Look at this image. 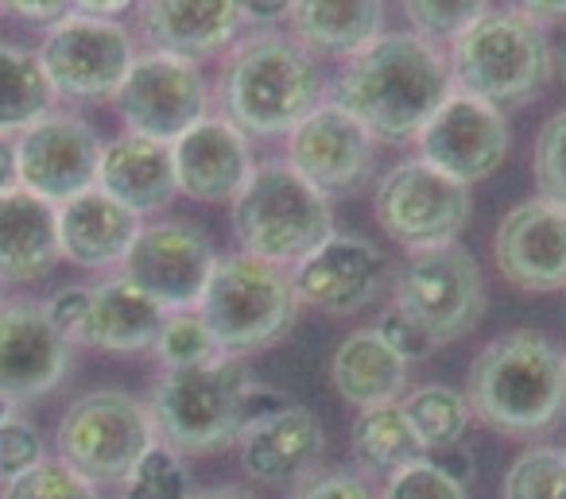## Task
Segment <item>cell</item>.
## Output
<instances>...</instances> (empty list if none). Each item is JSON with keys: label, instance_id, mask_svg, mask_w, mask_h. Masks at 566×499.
I'll return each mask as SVG.
<instances>
[{"label": "cell", "instance_id": "cell-20", "mask_svg": "<svg viewBox=\"0 0 566 499\" xmlns=\"http://www.w3.org/2000/svg\"><path fill=\"white\" fill-rule=\"evenodd\" d=\"M171 163L179 194L218 205L241 194L252 167H256V156H252V140L241 128L210 113L195 128H187L179 140H171Z\"/></svg>", "mask_w": 566, "mask_h": 499}, {"label": "cell", "instance_id": "cell-36", "mask_svg": "<svg viewBox=\"0 0 566 499\" xmlns=\"http://www.w3.org/2000/svg\"><path fill=\"white\" fill-rule=\"evenodd\" d=\"M0 499H102L90 480H82L66 460L48 457L32 473L0 484Z\"/></svg>", "mask_w": 566, "mask_h": 499}, {"label": "cell", "instance_id": "cell-44", "mask_svg": "<svg viewBox=\"0 0 566 499\" xmlns=\"http://www.w3.org/2000/svg\"><path fill=\"white\" fill-rule=\"evenodd\" d=\"M295 0H233L237 17H241L244 32H264V28L287 24V12H292Z\"/></svg>", "mask_w": 566, "mask_h": 499}, {"label": "cell", "instance_id": "cell-1", "mask_svg": "<svg viewBox=\"0 0 566 499\" xmlns=\"http://www.w3.org/2000/svg\"><path fill=\"white\" fill-rule=\"evenodd\" d=\"M454 94L447 51L416 32H385L342 59L326 82V102L369 128L377 144H411Z\"/></svg>", "mask_w": 566, "mask_h": 499}, {"label": "cell", "instance_id": "cell-33", "mask_svg": "<svg viewBox=\"0 0 566 499\" xmlns=\"http://www.w3.org/2000/svg\"><path fill=\"white\" fill-rule=\"evenodd\" d=\"M504 499H566V449L535 445L509 465L501 484Z\"/></svg>", "mask_w": 566, "mask_h": 499}, {"label": "cell", "instance_id": "cell-2", "mask_svg": "<svg viewBox=\"0 0 566 499\" xmlns=\"http://www.w3.org/2000/svg\"><path fill=\"white\" fill-rule=\"evenodd\" d=\"M326 82L323 59L283 28L241 32L221 55L213 105L249 140H280L326 102Z\"/></svg>", "mask_w": 566, "mask_h": 499}, {"label": "cell", "instance_id": "cell-8", "mask_svg": "<svg viewBox=\"0 0 566 499\" xmlns=\"http://www.w3.org/2000/svg\"><path fill=\"white\" fill-rule=\"evenodd\" d=\"M151 445H156V429L148 418V403L120 387H97L78 395L55 429V457L66 460L94 488L125 484Z\"/></svg>", "mask_w": 566, "mask_h": 499}, {"label": "cell", "instance_id": "cell-17", "mask_svg": "<svg viewBox=\"0 0 566 499\" xmlns=\"http://www.w3.org/2000/svg\"><path fill=\"white\" fill-rule=\"evenodd\" d=\"M292 272V287L300 306H315L334 318L373 306L385 287L392 283V264L388 256L365 236L331 233L311 256H303Z\"/></svg>", "mask_w": 566, "mask_h": 499}, {"label": "cell", "instance_id": "cell-34", "mask_svg": "<svg viewBox=\"0 0 566 499\" xmlns=\"http://www.w3.org/2000/svg\"><path fill=\"white\" fill-rule=\"evenodd\" d=\"M120 488H125V499H190V476L179 453L156 442L136 460V468Z\"/></svg>", "mask_w": 566, "mask_h": 499}, {"label": "cell", "instance_id": "cell-16", "mask_svg": "<svg viewBox=\"0 0 566 499\" xmlns=\"http://www.w3.org/2000/svg\"><path fill=\"white\" fill-rule=\"evenodd\" d=\"M102 136L90 120L74 113L51 109L24 132H17V171L20 190L63 205L71 198L97 187V163H102Z\"/></svg>", "mask_w": 566, "mask_h": 499}, {"label": "cell", "instance_id": "cell-7", "mask_svg": "<svg viewBox=\"0 0 566 499\" xmlns=\"http://www.w3.org/2000/svg\"><path fill=\"white\" fill-rule=\"evenodd\" d=\"M210 326L221 357H249L280 341L295 326L300 298L287 267L264 264L249 252L218 256L195 306Z\"/></svg>", "mask_w": 566, "mask_h": 499}, {"label": "cell", "instance_id": "cell-14", "mask_svg": "<svg viewBox=\"0 0 566 499\" xmlns=\"http://www.w3.org/2000/svg\"><path fill=\"white\" fill-rule=\"evenodd\" d=\"M213 264H218V252L195 221L164 217L140 229L120 264V275L171 314L195 310L210 283Z\"/></svg>", "mask_w": 566, "mask_h": 499}, {"label": "cell", "instance_id": "cell-15", "mask_svg": "<svg viewBox=\"0 0 566 499\" xmlns=\"http://www.w3.org/2000/svg\"><path fill=\"white\" fill-rule=\"evenodd\" d=\"M283 163L323 198H342L373 179L377 140L361 120H354L334 102H323L283 136Z\"/></svg>", "mask_w": 566, "mask_h": 499}, {"label": "cell", "instance_id": "cell-51", "mask_svg": "<svg viewBox=\"0 0 566 499\" xmlns=\"http://www.w3.org/2000/svg\"><path fill=\"white\" fill-rule=\"evenodd\" d=\"M563 82H566V55H563Z\"/></svg>", "mask_w": 566, "mask_h": 499}, {"label": "cell", "instance_id": "cell-27", "mask_svg": "<svg viewBox=\"0 0 566 499\" xmlns=\"http://www.w3.org/2000/svg\"><path fill=\"white\" fill-rule=\"evenodd\" d=\"M287 35L315 59H349L385 35V0H295Z\"/></svg>", "mask_w": 566, "mask_h": 499}, {"label": "cell", "instance_id": "cell-45", "mask_svg": "<svg viewBox=\"0 0 566 499\" xmlns=\"http://www.w3.org/2000/svg\"><path fill=\"white\" fill-rule=\"evenodd\" d=\"M439 457H427V460H434V465L442 468V473L450 476V480H458L462 488H470V480H473V453H470V445L465 442H458V445H447V449H434Z\"/></svg>", "mask_w": 566, "mask_h": 499}, {"label": "cell", "instance_id": "cell-11", "mask_svg": "<svg viewBox=\"0 0 566 499\" xmlns=\"http://www.w3.org/2000/svg\"><path fill=\"white\" fill-rule=\"evenodd\" d=\"M373 213L385 236H392L408 252H419L458 241V233L470 225L473 194L470 187L439 174L423 159H403L380 179Z\"/></svg>", "mask_w": 566, "mask_h": 499}, {"label": "cell", "instance_id": "cell-41", "mask_svg": "<svg viewBox=\"0 0 566 499\" xmlns=\"http://www.w3.org/2000/svg\"><path fill=\"white\" fill-rule=\"evenodd\" d=\"M48 310L51 326L66 337L71 344H78V333H82V321H86V310H90V287H63L43 302Z\"/></svg>", "mask_w": 566, "mask_h": 499}, {"label": "cell", "instance_id": "cell-5", "mask_svg": "<svg viewBox=\"0 0 566 499\" xmlns=\"http://www.w3.org/2000/svg\"><path fill=\"white\" fill-rule=\"evenodd\" d=\"M229 205L241 252L275 267H295L334 233L331 198L303 182L283 159L252 167L244 190Z\"/></svg>", "mask_w": 566, "mask_h": 499}, {"label": "cell", "instance_id": "cell-28", "mask_svg": "<svg viewBox=\"0 0 566 499\" xmlns=\"http://www.w3.org/2000/svg\"><path fill=\"white\" fill-rule=\"evenodd\" d=\"M331 380L334 391L357 411L369 406L400 403L408 391V364L385 344L377 329H357L334 349L331 357Z\"/></svg>", "mask_w": 566, "mask_h": 499}, {"label": "cell", "instance_id": "cell-47", "mask_svg": "<svg viewBox=\"0 0 566 499\" xmlns=\"http://www.w3.org/2000/svg\"><path fill=\"white\" fill-rule=\"evenodd\" d=\"M20 187L17 171V132H0V194Z\"/></svg>", "mask_w": 566, "mask_h": 499}, {"label": "cell", "instance_id": "cell-39", "mask_svg": "<svg viewBox=\"0 0 566 499\" xmlns=\"http://www.w3.org/2000/svg\"><path fill=\"white\" fill-rule=\"evenodd\" d=\"M380 499H465V488L450 480L434 460H416V465L400 468L396 476L385 480V496Z\"/></svg>", "mask_w": 566, "mask_h": 499}, {"label": "cell", "instance_id": "cell-50", "mask_svg": "<svg viewBox=\"0 0 566 499\" xmlns=\"http://www.w3.org/2000/svg\"><path fill=\"white\" fill-rule=\"evenodd\" d=\"M12 414H17V406H12L9 399L0 395V422H4V418H12Z\"/></svg>", "mask_w": 566, "mask_h": 499}, {"label": "cell", "instance_id": "cell-26", "mask_svg": "<svg viewBox=\"0 0 566 499\" xmlns=\"http://www.w3.org/2000/svg\"><path fill=\"white\" fill-rule=\"evenodd\" d=\"M164 318L167 310L156 298H148L125 275H109L90 287V310L82 321L78 344L102 352H144L156 344Z\"/></svg>", "mask_w": 566, "mask_h": 499}, {"label": "cell", "instance_id": "cell-23", "mask_svg": "<svg viewBox=\"0 0 566 499\" xmlns=\"http://www.w3.org/2000/svg\"><path fill=\"white\" fill-rule=\"evenodd\" d=\"M241 465L260 484H292L295 476L311 473L326 449L323 422L307 406L287 403L272 418L252 422L241 429Z\"/></svg>", "mask_w": 566, "mask_h": 499}, {"label": "cell", "instance_id": "cell-37", "mask_svg": "<svg viewBox=\"0 0 566 499\" xmlns=\"http://www.w3.org/2000/svg\"><path fill=\"white\" fill-rule=\"evenodd\" d=\"M532 174L535 187H539V198L566 210V109L551 113L543 120L532 148Z\"/></svg>", "mask_w": 566, "mask_h": 499}, {"label": "cell", "instance_id": "cell-6", "mask_svg": "<svg viewBox=\"0 0 566 499\" xmlns=\"http://www.w3.org/2000/svg\"><path fill=\"white\" fill-rule=\"evenodd\" d=\"M252 372L241 357H218L198 368H171L151 383L148 418L156 442L182 453H218L241 437L244 391Z\"/></svg>", "mask_w": 566, "mask_h": 499}, {"label": "cell", "instance_id": "cell-38", "mask_svg": "<svg viewBox=\"0 0 566 499\" xmlns=\"http://www.w3.org/2000/svg\"><path fill=\"white\" fill-rule=\"evenodd\" d=\"M40 460H48V445H43V434L32 422L20 418V414L0 422V484L32 473Z\"/></svg>", "mask_w": 566, "mask_h": 499}, {"label": "cell", "instance_id": "cell-10", "mask_svg": "<svg viewBox=\"0 0 566 499\" xmlns=\"http://www.w3.org/2000/svg\"><path fill=\"white\" fill-rule=\"evenodd\" d=\"M113 105H117L125 132L171 144L198 120L210 117L213 89L202 78L198 63L140 51L136 63L128 66L120 89L113 94Z\"/></svg>", "mask_w": 566, "mask_h": 499}, {"label": "cell", "instance_id": "cell-4", "mask_svg": "<svg viewBox=\"0 0 566 499\" xmlns=\"http://www.w3.org/2000/svg\"><path fill=\"white\" fill-rule=\"evenodd\" d=\"M447 63L458 94L504 109L532 102L547 86L555 55L547 28L512 9H489L478 24L450 40Z\"/></svg>", "mask_w": 566, "mask_h": 499}, {"label": "cell", "instance_id": "cell-9", "mask_svg": "<svg viewBox=\"0 0 566 499\" xmlns=\"http://www.w3.org/2000/svg\"><path fill=\"white\" fill-rule=\"evenodd\" d=\"M392 306L408 314L434 344H447L478 329L485 314V279L478 259L458 241L408 252L392 279Z\"/></svg>", "mask_w": 566, "mask_h": 499}, {"label": "cell", "instance_id": "cell-3", "mask_svg": "<svg viewBox=\"0 0 566 499\" xmlns=\"http://www.w3.org/2000/svg\"><path fill=\"white\" fill-rule=\"evenodd\" d=\"M470 411L509 437H532L566 414V352L535 329H512L473 357Z\"/></svg>", "mask_w": 566, "mask_h": 499}, {"label": "cell", "instance_id": "cell-43", "mask_svg": "<svg viewBox=\"0 0 566 499\" xmlns=\"http://www.w3.org/2000/svg\"><path fill=\"white\" fill-rule=\"evenodd\" d=\"M0 9L12 12L24 24L55 28L59 20L74 17V0H0Z\"/></svg>", "mask_w": 566, "mask_h": 499}, {"label": "cell", "instance_id": "cell-12", "mask_svg": "<svg viewBox=\"0 0 566 499\" xmlns=\"http://www.w3.org/2000/svg\"><path fill=\"white\" fill-rule=\"evenodd\" d=\"M136 35L120 20L66 17L43 35L40 59L55 97H113L125 82L128 66L136 63Z\"/></svg>", "mask_w": 566, "mask_h": 499}, {"label": "cell", "instance_id": "cell-31", "mask_svg": "<svg viewBox=\"0 0 566 499\" xmlns=\"http://www.w3.org/2000/svg\"><path fill=\"white\" fill-rule=\"evenodd\" d=\"M400 406L411 418V426H416L419 442H423L427 449L458 445L473 418L465 391H454V387H447V383H423V387L408 391V395L400 399Z\"/></svg>", "mask_w": 566, "mask_h": 499}, {"label": "cell", "instance_id": "cell-49", "mask_svg": "<svg viewBox=\"0 0 566 499\" xmlns=\"http://www.w3.org/2000/svg\"><path fill=\"white\" fill-rule=\"evenodd\" d=\"M190 499H252V496L241 488H210V491H198V496H190Z\"/></svg>", "mask_w": 566, "mask_h": 499}, {"label": "cell", "instance_id": "cell-25", "mask_svg": "<svg viewBox=\"0 0 566 499\" xmlns=\"http://www.w3.org/2000/svg\"><path fill=\"white\" fill-rule=\"evenodd\" d=\"M59 217L55 205L28 190L0 194V283L20 287L55 272L59 264Z\"/></svg>", "mask_w": 566, "mask_h": 499}, {"label": "cell", "instance_id": "cell-52", "mask_svg": "<svg viewBox=\"0 0 566 499\" xmlns=\"http://www.w3.org/2000/svg\"><path fill=\"white\" fill-rule=\"evenodd\" d=\"M0 290H4V283H0ZM0 298H4V295H0Z\"/></svg>", "mask_w": 566, "mask_h": 499}, {"label": "cell", "instance_id": "cell-46", "mask_svg": "<svg viewBox=\"0 0 566 499\" xmlns=\"http://www.w3.org/2000/svg\"><path fill=\"white\" fill-rule=\"evenodd\" d=\"M509 9L527 20H535L539 28L566 24V0H509Z\"/></svg>", "mask_w": 566, "mask_h": 499}, {"label": "cell", "instance_id": "cell-30", "mask_svg": "<svg viewBox=\"0 0 566 499\" xmlns=\"http://www.w3.org/2000/svg\"><path fill=\"white\" fill-rule=\"evenodd\" d=\"M55 109V89L35 51L0 43V132H24Z\"/></svg>", "mask_w": 566, "mask_h": 499}, {"label": "cell", "instance_id": "cell-21", "mask_svg": "<svg viewBox=\"0 0 566 499\" xmlns=\"http://www.w3.org/2000/svg\"><path fill=\"white\" fill-rule=\"evenodd\" d=\"M241 32L233 0H136V40L156 55L202 63L226 55Z\"/></svg>", "mask_w": 566, "mask_h": 499}, {"label": "cell", "instance_id": "cell-32", "mask_svg": "<svg viewBox=\"0 0 566 499\" xmlns=\"http://www.w3.org/2000/svg\"><path fill=\"white\" fill-rule=\"evenodd\" d=\"M151 352H156V360L164 364V372H171V368H198V364H210V360L221 357L218 341H213L210 326H206L198 310L167 314Z\"/></svg>", "mask_w": 566, "mask_h": 499}, {"label": "cell", "instance_id": "cell-19", "mask_svg": "<svg viewBox=\"0 0 566 499\" xmlns=\"http://www.w3.org/2000/svg\"><path fill=\"white\" fill-rule=\"evenodd\" d=\"M493 264L520 290L566 287V210L547 198L512 205L493 233Z\"/></svg>", "mask_w": 566, "mask_h": 499}, {"label": "cell", "instance_id": "cell-42", "mask_svg": "<svg viewBox=\"0 0 566 499\" xmlns=\"http://www.w3.org/2000/svg\"><path fill=\"white\" fill-rule=\"evenodd\" d=\"M292 499H380L361 476L354 473H331V476H315L307 480Z\"/></svg>", "mask_w": 566, "mask_h": 499}, {"label": "cell", "instance_id": "cell-35", "mask_svg": "<svg viewBox=\"0 0 566 499\" xmlns=\"http://www.w3.org/2000/svg\"><path fill=\"white\" fill-rule=\"evenodd\" d=\"M411 32L431 43H450L489 12V0H400Z\"/></svg>", "mask_w": 566, "mask_h": 499}, {"label": "cell", "instance_id": "cell-40", "mask_svg": "<svg viewBox=\"0 0 566 499\" xmlns=\"http://www.w3.org/2000/svg\"><path fill=\"white\" fill-rule=\"evenodd\" d=\"M373 329H377V333L385 337V344L396 352V357L403 360V364H411V360H427L434 349H439V344H434L431 337H427L423 329H419L416 321L408 318V314L396 310V306H388V310L380 314V321Z\"/></svg>", "mask_w": 566, "mask_h": 499}, {"label": "cell", "instance_id": "cell-48", "mask_svg": "<svg viewBox=\"0 0 566 499\" xmlns=\"http://www.w3.org/2000/svg\"><path fill=\"white\" fill-rule=\"evenodd\" d=\"M133 9H136V0H74V12H78V17H94V20H120Z\"/></svg>", "mask_w": 566, "mask_h": 499}, {"label": "cell", "instance_id": "cell-18", "mask_svg": "<svg viewBox=\"0 0 566 499\" xmlns=\"http://www.w3.org/2000/svg\"><path fill=\"white\" fill-rule=\"evenodd\" d=\"M74 344L51 326L43 302L0 298V395L12 406L35 403L66 380Z\"/></svg>", "mask_w": 566, "mask_h": 499}, {"label": "cell", "instance_id": "cell-24", "mask_svg": "<svg viewBox=\"0 0 566 499\" xmlns=\"http://www.w3.org/2000/svg\"><path fill=\"white\" fill-rule=\"evenodd\" d=\"M97 190H105L113 202L133 210L136 217L167 210L175 202V194H179V187H175L171 144L120 132L117 140H109L102 148Z\"/></svg>", "mask_w": 566, "mask_h": 499}, {"label": "cell", "instance_id": "cell-13", "mask_svg": "<svg viewBox=\"0 0 566 499\" xmlns=\"http://www.w3.org/2000/svg\"><path fill=\"white\" fill-rule=\"evenodd\" d=\"M411 144H416V159H423L427 167L462 187H473L501 171L512 151V132L504 109L454 89Z\"/></svg>", "mask_w": 566, "mask_h": 499}, {"label": "cell", "instance_id": "cell-29", "mask_svg": "<svg viewBox=\"0 0 566 499\" xmlns=\"http://www.w3.org/2000/svg\"><path fill=\"white\" fill-rule=\"evenodd\" d=\"M349 449H354V460L365 473L385 476V480L427 457V445L419 442L416 426H411L400 403L369 406V411L357 414L354 429H349Z\"/></svg>", "mask_w": 566, "mask_h": 499}, {"label": "cell", "instance_id": "cell-22", "mask_svg": "<svg viewBox=\"0 0 566 499\" xmlns=\"http://www.w3.org/2000/svg\"><path fill=\"white\" fill-rule=\"evenodd\" d=\"M59 217V256L86 272H113L125 264L128 248L140 236L144 221L105 190H86L71 202L55 205Z\"/></svg>", "mask_w": 566, "mask_h": 499}]
</instances>
